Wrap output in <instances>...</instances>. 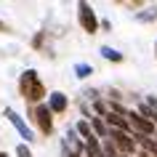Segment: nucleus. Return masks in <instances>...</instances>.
<instances>
[{"label": "nucleus", "instance_id": "9d476101", "mask_svg": "<svg viewBox=\"0 0 157 157\" xmlns=\"http://www.w3.org/2000/svg\"><path fill=\"white\" fill-rule=\"evenodd\" d=\"M85 155H88V157H104V147H101V141L99 139L85 141Z\"/></svg>", "mask_w": 157, "mask_h": 157}, {"label": "nucleus", "instance_id": "7ed1b4c3", "mask_svg": "<svg viewBox=\"0 0 157 157\" xmlns=\"http://www.w3.org/2000/svg\"><path fill=\"white\" fill-rule=\"evenodd\" d=\"M77 16H80V24H83V29L88 35H93L99 29V19H96V13H93V8L88 3H77Z\"/></svg>", "mask_w": 157, "mask_h": 157}, {"label": "nucleus", "instance_id": "20e7f679", "mask_svg": "<svg viewBox=\"0 0 157 157\" xmlns=\"http://www.w3.org/2000/svg\"><path fill=\"white\" fill-rule=\"evenodd\" d=\"M6 117L11 120V125H13V128L19 131V136H21V139H24L27 144H29V141H35V133H32V128H29V125H27L24 120H21V117L16 115V109H11V107H8V109H6Z\"/></svg>", "mask_w": 157, "mask_h": 157}, {"label": "nucleus", "instance_id": "f257e3e1", "mask_svg": "<svg viewBox=\"0 0 157 157\" xmlns=\"http://www.w3.org/2000/svg\"><path fill=\"white\" fill-rule=\"evenodd\" d=\"M19 91H21V96H24L29 104H35V107H37L43 99H45V85H43V80L37 77V72H35V69H27V72H21Z\"/></svg>", "mask_w": 157, "mask_h": 157}, {"label": "nucleus", "instance_id": "423d86ee", "mask_svg": "<svg viewBox=\"0 0 157 157\" xmlns=\"http://www.w3.org/2000/svg\"><path fill=\"white\" fill-rule=\"evenodd\" d=\"M128 123H131V128H136V131L141 133V136H152L155 133V123H149L147 117H141L139 112H128Z\"/></svg>", "mask_w": 157, "mask_h": 157}, {"label": "nucleus", "instance_id": "f3484780", "mask_svg": "<svg viewBox=\"0 0 157 157\" xmlns=\"http://www.w3.org/2000/svg\"><path fill=\"white\" fill-rule=\"evenodd\" d=\"M96 112H101V115H104V112H107V104H104V101H96Z\"/></svg>", "mask_w": 157, "mask_h": 157}, {"label": "nucleus", "instance_id": "b1692460", "mask_svg": "<svg viewBox=\"0 0 157 157\" xmlns=\"http://www.w3.org/2000/svg\"><path fill=\"white\" fill-rule=\"evenodd\" d=\"M155 141H157V139H155Z\"/></svg>", "mask_w": 157, "mask_h": 157}, {"label": "nucleus", "instance_id": "f8f14e48", "mask_svg": "<svg viewBox=\"0 0 157 157\" xmlns=\"http://www.w3.org/2000/svg\"><path fill=\"white\" fill-rule=\"evenodd\" d=\"M101 56L107 59V61H115V64H117V61H123V53H117V51L109 48V45H101Z\"/></svg>", "mask_w": 157, "mask_h": 157}, {"label": "nucleus", "instance_id": "6ab92c4d", "mask_svg": "<svg viewBox=\"0 0 157 157\" xmlns=\"http://www.w3.org/2000/svg\"><path fill=\"white\" fill-rule=\"evenodd\" d=\"M67 157H83V155H75V152H69V155H67Z\"/></svg>", "mask_w": 157, "mask_h": 157}, {"label": "nucleus", "instance_id": "dca6fc26", "mask_svg": "<svg viewBox=\"0 0 157 157\" xmlns=\"http://www.w3.org/2000/svg\"><path fill=\"white\" fill-rule=\"evenodd\" d=\"M16 157H32L29 147H27V144H19V147H16Z\"/></svg>", "mask_w": 157, "mask_h": 157}, {"label": "nucleus", "instance_id": "a211bd4d", "mask_svg": "<svg viewBox=\"0 0 157 157\" xmlns=\"http://www.w3.org/2000/svg\"><path fill=\"white\" fill-rule=\"evenodd\" d=\"M6 29H8V27H6V21H0V32H6Z\"/></svg>", "mask_w": 157, "mask_h": 157}, {"label": "nucleus", "instance_id": "6e6552de", "mask_svg": "<svg viewBox=\"0 0 157 157\" xmlns=\"http://www.w3.org/2000/svg\"><path fill=\"white\" fill-rule=\"evenodd\" d=\"M48 107H51L53 115H61V112L67 109V96H64L61 91H53V93L48 96Z\"/></svg>", "mask_w": 157, "mask_h": 157}, {"label": "nucleus", "instance_id": "1a4fd4ad", "mask_svg": "<svg viewBox=\"0 0 157 157\" xmlns=\"http://www.w3.org/2000/svg\"><path fill=\"white\" fill-rule=\"evenodd\" d=\"M91 128H93V133H96V139H109V128L104 125L101 117H91Z\"/></svg>", "mask_w": 157, "mask_h": 157}, {"label": "nucleus", "instance_id": "39448f33", "mask_svg": "<svg viewBox=\"0 0 157 157\" xmlns=\"http://www.w3.org/2000/svg\"><path fill=\"white\" fill-rule=\"evenodd\" d=\"M109 139H112V144H115L123 155H131L133 147H136V141L131 139V133H125V131H109Z\"/></svg>", "mask_w": 157, "mask_h": 157}, {"label": "nucleus", "instance_id": "0eeeda50", "mask_svg": "<svg viewBox=\"0 0 157 157\" xmlns=\"http://www.w3.org/2000/svg\"><path fill=\"white\" fill-rule=\"evenodd\" d=\"M104 120H107L109 131H131V123H128V117L125 115H117V112H109V115H104Z\"/></svg>", "mask_w": 157, "mask_h": 157}, {"label": "nucleus", "instance_id": "2eb2a0df", "mask_svg": "<svg viewBox=\"0 0 157 157\" xmlns=\"http://www.w3.org/2000/svg\"><path fill=\"white\" fill-rule=\"evenodd\" d=\"M136 19H139V21H155L157 19V8H149V13H139Z\"/></svg>", "mask_w": 157, "mask_h": 157}, {"label": "nucleus", "instance_id": "5701e85b", "mask_svg": "<svg viewBox=\"0 0 157 157\" xmlns=\"http://www.w3.org/2000/svg\"><path fill=\"white\" fill-rule=\"evenodd\" d=\"M155 53H157V45H155Z\"/></svg>", "mask_w": 157, "mask_h": 157}, {"label": "nucleus", "instance_id": "4be33fe9", "mask_svg": "<svg viewBox=\"0 0 157 157\" xmlns=\"http://www.w3.org/2000/svg\"><path fill=\"white\" fill-rule=\"evenodd\" d=\"M123 157H131V155H123Z\"/></svg>", "mask_w": 157, "mask_h": 157}, {"label": "nucleus", "instance_id": "412c9836", "mask_svg": "<svg viewBox=\"0 0 157 157\" xmlns=\"http://www.w3.org/2000/svg\"><path fill=\"white\" fill-rule=\"evenodd\" d=\"M152 123H155V125H157V115H155V120H152Z\"/></svg>", "mask_w": 157, "mask_h": 157}, {"label": "nucleus", "instance_id": "aec40b11", "mask_svg": "<svg viewBox=\"0 0 157 157\" xmlns=\"http://www.w3.org/2000/svg\"><path fill=\"white\" fill-rule=\"evenodd\" d=\"M0 157H8V155H6V152H0Z\"/></svg>", "mask_w": 157, "mask_h": 157}, {"label": "nucleus", "instance_id": "4468645a", "mask_svg": "<svg viewBox=\"0 0 157 157\" xmlns=\"http://www.w3.org/2000/svg\"><path fill=\"white\" fill-rule=\"evenodd\" d=\"M75 75L77 77H88V75H93V67L91 64H75Z\"/></svg>", "mask_w": 157, "mask_h": 157}, {"label": "nucleus", "instance_id": "9b49d317", "mask_svg": "<svg viewBox=\"0 0 157 157\" xmlns=\"http://www.w3.org/2000/svg\"><path fill=\"white\" fill-rule=\"evenodd\" d=\"M75 131L80 133V136H83L85 141H91V139H96V133H93V128H91V123H88V120H80V123H77V128H75Z\"/></svg>", "mask_w": 157, "mask_h": 157}, {"label": "nucleus", "instance_id": "f03ea898", "mask_svg": "<svg viewBox=\"0 0 157 157\" xmlns=\"http://www.w3.org/2000/svg\"><path fill=\"white\" fill-rule=\"evenodd\" d=\"M35 123H37L40 133H45V136L53 133V112H51L48 104H37L35 107Z\"/></svg>", "mask_w": 157, "mask_h": 157}, {"label": "nucleus", "instance_id": "ddd939ff", "mask_svg": "<svg viewBox=\"0 0 157 157\" xmlns=\"http://www.w3.org/2000/svg\"><path fill=\"white\" fill-rule=\"evenodd\" d=\"M101 147H104V157H123L120 152H117V147L112 144V139H107V141H101Z\"/></svg>", "mask_w": 157, "mask_h": 157}]
</instances>
